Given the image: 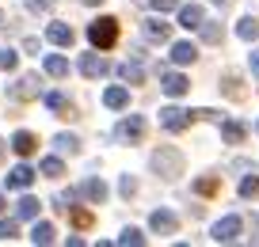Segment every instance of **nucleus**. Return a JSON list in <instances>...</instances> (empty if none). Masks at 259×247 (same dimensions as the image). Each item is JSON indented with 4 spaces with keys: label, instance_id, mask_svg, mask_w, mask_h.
<instances>
[{
    "label": "nucleus",
    "instance_id": "obj_5",
    "mask_svg": "<svg viewBox=\"0 0 259 247\" xmlns=\"http://www.w3.org/2000/svg\"><path fill=\"white\" fill-rule=\"evenodd\" d=\"M191 122H194L191 111H183V107H164V111H160V126L168 129V133H183Z\"/></svg>",
    "mask_w": 259,
    "mask_h": 247
},
{
    "label": "nucleus",
    "instance_id": "obj_8",
    "mask_svg": "<svg viewBox=\"0 0 259 247\" xmlns=\"http://www.w3.org/2000/svg\"><path fill=\"white\" fill-rule=\"evenodd\" d=\"M141 34H145L149 42H168L171 38V23H164V19H145V23H141Z\"/></svg>",
    "mask_w": 259,
    "mask_h": 247
},
{
    "label": "nucleus",
    "instance_id": "obj_14",
    "mask_svg": "<svg viewBox=\"0 0 259 247\" xmlns=\"http://www.w3.org/2000/svg\"><path fill=\"white\" fill-rule=\"evenodd\" d=\"M80 194L99 206V202H107V183H103V179H84V183H80Z\"/></svg>",
    "mask_w": 259,
    "mask_h": 247
},
{
    "label": "nucleus",
    "instance_id": "obj_16",
    "mask_svg": "<svg viewBox=\"0 0 259 247\" xmlns=\"http://www.w3.org/2000/svg\"><path fill=\"white\" fill-rule=\"evenodd\" d=\"M38 209H42V202L31 198V194H23V198L16 202V217H19V221H34V217H38Z\"/></svg>",
    "mask_w": 259,
    "mask_h": 247
},
{
    "label": "nucleus",
    "instance_id": "obj_34",
    "mask_svg": "<svg viewBox=\"0 0 259 247\" xmlns=\"http://www.w3.org/2000/svg\"><path fill=\"white\" fill-rule=\"evenodd\" d=\"M194 190H198V194H213V190H218V179H213V175L198 179V183H194Z\"/></svg>",
    "mask_w": 259,
    "mask_h": 247
},
{
    "label": "nucleus",
    "instance_id": "obj_27",
    "mask_svg": "<svg viewBox=\"0 0 259 247\" xmlns=\"http://www.w3.org/2000/svg\"><path fill=\"white\" fill-rule=\"evenodd\" d=\"M118 243H126V247H141V243H145V236H141V228H122Z\"/></svg>",
    "mask_w": 259,
    "mask_h": 247
},
{
    "label": "nucleus",
    "instance_id": "obj_9",
    "mask_svg": "<svg viewBox=\"0 0 259 247\" xmlns=\"http://www.w3.org/2000/svg\"><path fill=\"white\" fill-rule=\"evenodd\" d=\"M31 183H34V171L27 168V164L12 168V171H8V179H4V186H8V190H27Z\"/></svg>",
    "mask_w": 259,
    "mask_h": 247
},
{
    "label": "nucleus",
    "instance_id": "obj_23",
    "mask_svg": "<svg viewBox=\"0 0 259 247\" xmlns=\"http://www.w3.org/2000/svg\"><path fill=\"white\" fill-rule=\"evenodd\" d=\"M236 34H240L244 42H255L259 38V19H251V16H244L240 23H236Z\"/></svg>",
    "mask_w": 259,
    "mask_h": 247
},
{
    "label": "nucleus",
    "instance_id": "obj_42",
    "mask_svg": "<svg viewBox=\"0 0 259 247\" xmlns=\"http://www.w3.org/2000/svg\"><path fill=\"white\" fill-rule=\"evenodd\" d=\"M84 4H103V0H84Z\"/></svg>",
    "mask_w": 259,
    "mask_h": 247
},
{
    "label": "nucleus",
    "instance_id": "obj_30",
    "mask_svg": "<svg viewBox=\"0 0 259 247\" xmlns=\"http://www.w3.org/2000/svg\"><path fill=\"white\" fill-rule=\"evenodd\" d=\"M191 118L194 122H221V114L210 111V107H198V111H191Z\"/></svg>",
    "mask_w": 259,
    "mask_h": 247
},
{
    "label": "nucleus",
    "instance_id": "obj_12",
    "mask_svg": "<svg viewBox=\"0 0 259 247\" xmlns=\"http://www.w3.org/2000/svg\"><path fill=\"white\" fill-rule=\"evenodd\" d=\"M38 95V76H34V72H27L23 80H19V84H12V99H34Z\"/></svg>",
    "mask_w": 259,
    "mask_h": 247
},
{
    "label": "nucleus",
    "instance_id": "obj_20",
    "mask_svg": "<svg viewBox=\"0 0 259 247\" xmlns=\"http://www.w3.org/2000/svg\"><path fill=\"white\" fill-rule=\"evenodd\" d=\"M54 236H57V232H54V224H50V221H38V224L31 228V243H38V247L54 243Z\"/></svg>",
    "mask_w": 259,
    "mask_h": 247
},
{
    "label": "nucleus",
    "instance_id": "obj_44",
    "mask_svg": "<svg viewBox=\"0 0 259 247\" xmlns=\"http://www.w3.org/2000/svg\"><path fill=\"white\" fill-rule=\"evenodd\" d=\"M255 129H259V126H255Z\"/></svg>",
    "mask_w": 259,
    "mask_h": 247
},
{
    "label": "nucleus",
    "instance_id": "obj_25",
    "mask_svg": "<svg viewBox=\"0 0 259 247\" xmlns=\"http://www.w3.org/2000/svg\"><path fill=\"white\" fill-rule=\"evenodd\" d=\"M38 171H42L46 179H61V175H65V164H61V156H46Z\"/></svg>",
    "mask_w": 259,
    "mask_h": 247
},
{
    "label": "nucleus",
    "instance_id": "obj_2",
    "mask_svg": "<svg viewBox=\"0 0 259 247\" xmlns=\"http://www.w3.org/2000/svg\"><path fill=\"white\" fill-rule=\"evenodd\" d=\"M145 137V118L141 114H126V118L114 126V141L118 144H138Z\"/></svg>",
    "mask_w": 259,
    "mask_h": 247
},
{
    "label": "nucleus",
    "instance_id": "obj_41",
    "mask_svg": "<svg viewBox=\"0 0 259 247\" xmlns=\"http://www.w3.org/2000/svg\"><path fill=\"white\" fill-rule=\"evenodd\" d=\"M213 4H218V8H229V0H213Z\"/></svg>",
    "mask_w": 259,
    "mask_h": 247
},
{
    "label": "nucleus",
    "instance_id": "obj_33",
    "mask_svg": "<svg viewBox=\"0 0 259 247\" xmlns=\"http://www.w3.org/2000/svg\"><path fill=\"white\" fill-rule=\"evenodd\" d=\"M118 190L126 194V198H134V194H138V179L134 175H122V183H118Z\"/></svg>",
    "mask_w": 259,
    "mask_h": 247
},
{
    "label": "nucleus",
    "instance_id": "obj_3",
    "mask_svg": "<svg viewBox=\"0 0 259 247\" xmlns=\"http://www.w3.org/2000/svg\"><path fill=\"white\" fill-rule=\"evenodd\" d=\"M153 171L156 175H179V171H183V156H179L176 149H156L153 152Z\"/></svg>",
    "mask_w": 259,
    "mask_h": 247
},
{
    "label": "nucleus",
    "instance_id": "obj_6",
    "mask_svg": "<svg viewBox=\"0 0 259 247\" xmlns=\"http://www.w3.org/2000/svg\"><path fill=\"white\" fill-rule=\"evenodd\" d=\"M160 88H164V95L179 99V95H187V88H191V80H187L183 72H164V76H160Z\"/></svg>",
    "mask_w": 259,
    "mask_h": 247
},
{
    "label": "nucleus",
    "instance_id": "obj_29",
    "mask_svg": "<svg viewBox=\"0 0 259 247\" xmlns=\"http://www.w3.org/2000/svg\"><path fill=\"white\" fill-rule=\"evenodd\" d=\"M255 194H259V175H248L240 183V198H255Z\"/></svg>",
    "mask_w": 259,
    "mask_h": 247
},
{
    "label": "nucleus",
    "instance_id": "obj_24",
    "mask_svg": "<svg viewBox=\"0 0 259 247\" xmlns=\"http://www.w3.org/2000/svg\"><path fill=\"white\" fill-rule=\"evenodd\" d=\"M54 149L61 152V156H73V152L80 149V141H76L73 133H57V137H54Z\"/></svg>",
    "mask_w": 259,
    "mask_h": 247
},
{
    "label": "nucleus",
    "instance_id": "obj_13",
    "mask_svg": "<svg viewBox=\"0 0 259 247\" xmlns=\"http://www.w3.org/2000/svg\"><path fill=\"white\" fill-rule=\"evenodd\" d=\"M46 38L54 42V46H73L76 34H73V27H65V23H50L46 27Z\"/></svg>",
    "mask_w": 259,
    "mask_h": 247
},
{
    "label": "nucleus",
    "instance_id": "obj_7",
    "mask_svg": "<svg viewBox=\"0 0 259 247\" xmlns=\"http://www.w3.org/2000/svg\"><path fill=\"white\" fill-rule=\"evenodd\" d=\"M149 228L160 232V236H171V232L179 228V221H176V213H171V209H156V213L149 217Z\"/></svg>",
    "mask_w": 259,
    "mask_h": 247
},
{
    "label": "nucleus",
    "instance_id": "obj_4",
    "mask_svg": "<svg viewBox=\"0 0 259 247\" xmlns=\"http://www.w3.org/2000/svg\"><path fill=\"white\" fill-rule=\"evenodd\" d=\"M240 228H244V221L240 217H221L218 224L210 228V236H213V243H236V236H240Z\"/></svg>",
    "mask_w": 259,
    "mask_h": 247
},
{
    "label": "nucleus",
    "instance_id": "obj_19",
    "mask_svg": "<svg viewBox=\"0 0 259 247\" xmlns=\"http://www.w3.org/2000/svg\"><path fill=\"white\" fill-rule=\"evenodd\" d=\"M244 122H236V118H229V122H221V137H225V144H240L244 141Z\"/></svg>",
    "mask_w": 259,
    "mask_h": 247
},
{
    "label": "nucleus",
    "instance_id": "obj_18",
    "mask_svg": "<svg viewBox=\"0 0 259 247\" xmlns=\"http://www.w3.org/2000/svg\"><path fill=\"white\" fill-rule=\"evenodd\" d=\"M194 57H198V46H194V42H176V46H171V61L176 65H191Z\"/></svg>",
    "mask_w": 259,
    "mask_h": 247
},
{
    "label": "nucleus",
    "instance_id": "obj_11",
    "mask_svg": "<svg viewBox=\"0 0 259 247\" xmlns=\"http://www.w3.org/2000/svg\"><path fill=\"white\" fill-rule=\"evenodd\" d=\"M202 19H206V12L198 8V4H183V8H179V27H187V31H198Z\"/></svg>",
    "mask_w": 259,
    "mask_h": 247
},
{
    "label": "nucleus",
    "instance_id": "obj_36",
    "mask_svg": "<svg viewBox=\"0 0 259 247\" xmlns=\"http://www.w3.org/2000/svg\"><path fill=\"white\" fill-rule=\"evenodd\" d=\"M176 4H179V0H149V8H153V12H171Z\"/></svg>",
    "mask_w": 259,
    "mask_h": 247
},
{
    "label": "nucleus",
    "instance_id": "obj_15",
    "mask_svg": "<svg viewBox=\"0 0 259 247\" xmlns=\"http://www.w3.org/2000/svg\"><path fill=\"white\" fill-rule=\"evenodd\" d=\"M42 103H46L54 114H61V118H69V114H73V103H69L61 91H46V95H42Z\"/></svg>",
    "mask_w": 259,
    "mask_h": 247
},
{
    "label": "nucleus",
    "instance_id": "obj_43",
    "mask_svg": "<svg viewBox=\"0 0 259 247\" xmlns=\"http://www.w3.org/2000/svg\"><path fill=\"white\" fill-rule=\"evenodd\" d=\"M0 160H4V141H0Z\"/></svg>",
    "mask_w": 259,
    "mask_h": 247
},
{
    "label": "nucleus",
    "instance_id": "obj_17",
    "mask_svg": "<svg viewBox=\"0 0 259 247\" xmlns=\"http://www.w3.org/2000/svg\"><path fill=\"white\" fill-rule=\"evenodd\" d=\"M12 149H16L19 156H31V152L38 149V137H34V133H27V129H19V133L12 137Z\"/></svg>",
    "mask_w": 259,
    "mask_h": 247
},
{
    "label": "nucleus",
    "instance_id": "obj_39",
    "mask_svg": "<svg viewBox=\"0 0 259 247\" xmlns=\"http://www.w3.org/2000/svg\"><path fill=\"white\" fill-rule=\"evenodd\" d=\"M251 72L259 76V54H251Z\"/></svg>",
    "mask_w": 259,
    "mask_h": 247
},
{
    "label": "nucleus",
    "instance_id": "obj_32",
    "mask_svg": "<svg viewBox=\"0 0 259 247\" xmlns=\"http://www.w3.org/2000/svg\"><path fill=\"white\" fill-rule=\"evenodd\" d=\"M16 61H19V57H16V50H0V69H4V72H12V69H16Z\"/></svg>",
    "mask_w": 259,
    "mask_h": 247
},
{
    "label": "nucleus",
    "instance_id": "obj_37",
    "mask_svg": "<svg viewBox=\"0 0 259 247\" xmlns=\"http://www.w3.org/2000/svg\"><path fill=\"white\" fill-rule=\"evenodd\" d=\"M236 84H240L236 76H225V95H240V88H236Z\"/></svg>",
    "mask_w": 259,
    "mask_h": 247
},
{
    "label": "nucleus",
    "instance_id": "obj_35",
    "mask_svg": "<svg viewBox=\"0 0 259 247\" xmlns=\"http://www.w3.org/2000/svg\"><path fill=\"white\" fill-rule=\"evenodd\" d=\"M73 224L76 228H92V213L88 209H73Z\"/></svg>",
    "mask_w": 259,
    "mask_h": 247
},
{
    "label": "nucleus",
    "instance_id": "obj_21",
    "mask_svg": "<svg viewBox=\"0 0 259 247\" xmlns=\"http://www.w3.org/2000/svg\"><path fill=\"white\" fill-rule=\"evenodd\" d=\"M103 103L111 107V111H122V107L130 103V91H126V88H107V91H103Z\"/></svg>",
    "mask_w": 259,
    "mask_h": 247
},
{
    "label": "nucleus",
    "instance_id": "obj_28",
    "mask_svg": "<svg viewBox=\"0 0 259 247\" xmlns=\"http://www.w3.org/2000/svg\"><path fill=\"white\" fill-rule=\"evenodd\" d=\"M198 31H202V42H221V38H225V31H221L218 23H206V19H202Z\"/></svg>",
    "mask_w": 259,
    "mask_h": 247
},
{
    "label": "nucleus",
    "instance_id": "obj_38",
    "mask_svg": "<svg viewBox=\"0 0 259 247\" xmlns=\"http://www.w3.org/2000/svg\"><path fill=\"white\" fill-rule=\"evenodd\" d=\"M27 4H31L34 12H50V8H54V0H27Z\"/></svg>",
    "mask_w": 259,
    "mask_h": 247
},
{
    "label": "nucleus",
    "instance_id": "obj_1",
    "mask_svg": "<svg viewBox=\"0 0 259 247\" xmlns=\"http://www.w3.org/2000/svg\"><path fill=\"white\" fill-rule=\"evenodd\" d=\"M88 38H92L96 50H111L114 42H118V19H111V16L96 19V23L88 27Z\"/></svg>",
    "mask_w": 259,
    "mask_h": 247
},
{
    "label": "nucleus",
    "instance_id": "obj_10",
    "mask_svg": "<svg viewBox=\"0 0 259 247\" xmlns=\"http://www.w3.org/2000/svg\"><path fill=\"white\" fill-rule=\"evenodd\" d=\"M80 72H84L88 80H99L103 72H111V65H107L99 54H84V57H80Z\"/></svg>",
    "mask_w": 259,
    "mask_h": 247
},
{
    "label": "nucleus",
    "instance_id": "obj_26",
    "mask_svg": "<svg viewBox=\"0 0 259 247\" xmlns=\"http://www.w3.org/2000/svg\"><path fill=\"white\" fill-rule=\"evenodd\" d=\"M46 72L61 80L65 72H69V61H65V57H57V54H46Z\"/></svg>",
    "mask_w": 259,
    "mask_h": 247
},
{
    "label": "nucleus",
    "instance_id": "obj_22",
    "mask_svg": "<svg viewBox=\"0 0 259 247\" xmlns=\"http://www.w3.org/2000/svg\"><path fill=\"white\" fill-rule=\"evenodd\" d=\"M118 76L126 80V84H141V80H145V69H141L138 61H126V65H118Z\"/></svg>",
    "mask_w": 259,
    "mask_h": 247
},
{
    "label": "nucleus",
    "instance_id": "obj_40",
    "mask_svg": "<svg viewBox=\"0 0 259 247\" xmlns=\"http://www.w3.org/2000/svg\"><path fill=\"white\" fill-rule=\"evenodd\" d=\"M4 209H8V202H4V194H0V217H4Z\"/></svg>",
    "mask_w": 259,
    "mask_h": 247
},
{
    "label": "nucleus",
    "instance_id": "obj_31",
    "mask_svg": "<svg viewBox=\"0 0 259 247\" xmlns=\"http://www.w3.org/2000/svg\"><path fill=\"white\" fill-rule=\"evenodd\" d=\"M19 236V221H0V239H16Z\"/></svg>",
    "mask_w": 259,
    "mask_h": 247
}]
</instances>
